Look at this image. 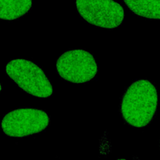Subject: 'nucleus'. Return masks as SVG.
<instances>
[{
  "label": "nucleus",
  "mask_w": 160,
  "mask_h": 160,
  "mask_svg": "<svg viewBox=\"0 0 160 160\" xmlns=\"http://www.w3.org/2000/svg\"><path fill=\"white\" fill-rule=\"evenodd\" d=\"M6 72L21 89L39 98H48L53 92L52 86L43 70L31 61L14 59L8 62Z\"/></svg>",
  "instance_id": "obj_2"
},
{
  "label": "nucleus",
  "mask_w": 160,
  "mask_h": 160,
  "mask_svg": "<svg viewBox=\"0 0 160 160\" xmlns=\"http://www.w3.org/2000/svg\"><path fill=\"white\" fill-rule=\"evenodd\" d=\"M50 123L45 111L34 108H18L5 114L1 121V128L8 136L23 138L38 134Z\"/></svg>",
  "instance_id": "obj_3"
},
{
  "label": "nucleus",
  "mask_w": 160,
  "mask_h": 160,
  "mask_svg": "<svg viewBox=\"0 0 160 160\" xmlns=\"http://www.w3.org/2000/svg\"><path fill=\"white\" fill-rule=\"evenodd\" d=\"M158 103V95L155 86L148 80L138 79L125 91L121 99V112L129 125L141 128L153 119Z\"/></svg>",
  "instance_id": "obj_1"
},
{
  "label": "nucleus",
  "mask_w": 160,
  "mask_h": 160,
  "mask_svg": "<svg viewBox=\"0 0 160 160\" xmlns=\"http://www.w3.org/2000/svg\"><path fill=\"white\" fill-rule=\"evenodd\" d=\"M58 74L73 83L92 80L98 72V65L92 54L84 49H71L63 52L56 61Z\"/></svg>",
  "instance_id": "obj_4"
},
{
  "label": "nucleus",
  "mask_w": 160,
  "mask_h": 160,
  "mask_svg": "<svg viewBox=\"0 0 160 160\" xmlns=\"http://www.w3.org/2000/svg\"><path fill=\"white\" fill-rule=\"evenodd\" d=\"M132 13L151 19H160V0H123Z\"/></svg>",
  "instance_id": "obj_7"
},
{
  "label": "nucleus",
  "mask_w": 160,
  "mask_h": 160,
  "mask_svg": "<svg viewBox=\"0 0 160 160\" xmlns=\"http://www.w3.org/2000/svg\"><path fill=\"white\" fill-rule=\"evenodd\" d=\"M32 0H0V20L13 21L27 14Z\"/></svg>",
  "instance_id": "obj_6"
},
{
  "label": "nucleus",
  "mask_w": 160,
  "mask_h": 160,
  "mask_svg": "<svg viewBox=\"0 0 160 160\" xmlns=\"http://www.w3.org/2000/svg\"><path fill=\"white\" fill-rule=\"evenodd\" d=\"M75 4L81 18L97 27L114 29L124 19L123 8L114 0H76Z\"/></svg>",
  "instance_id": "obj_5"
},
{
  "label": "nucleus",
  "mask_w": 160,
  "mask_h": 160,
  "mask_svg": "<svg viewBox=\"0 0 160 160\" xmlns=\"http://www.w3.org/2000/svg\"><path fill=\"white\" fill-rule=\"evenodd\" d=\"M1 90H2V86H1V83H0V92H1Z\"/></svg>",
  "instance_id": "obj_9"
},
{
  "label": "nucleus",
  "mask_w": 160,
  "mask_h": 160,
  "mask_svg": "<svg viewBox=\"0 0 160 160\" xmlns=\"http://www.w3.org/2000/svg\"><path fill=\"white\" fill-rule=\"evenodd\" d=\"M132 160H139V158H138V157H136V156H134V158H133V159Z\"/></svg>",
  "instance_id": "obj_8"
},
{
  "label": "nucleus",
  "mask_w": 160,
  "mask_h": 160,
  "mask_svg": "<svg viewBox=\"0 0 160 160\" xmlns=\"http://www.w3.org/2000/svg\"><path fill=\"white\" fill-rule=\"evenodd\" d=\"M117 160H126V159H118Z\"/></svg>",
  "instance_id": "obj_10"
}]
</instances>
